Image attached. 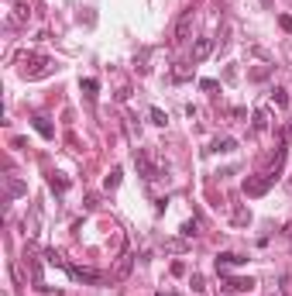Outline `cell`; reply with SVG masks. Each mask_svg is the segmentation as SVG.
<instances>
[{"mask_svg": "<svg viewBox=\"0 0 292 296\" xmlns=\"http://www.w3.org/2000/svg\"><path fill=\"white\" fill-rule=\"evenodd\" d=\"M48 186H52L55 193H66V186H69V182L62 179V176H52V179H48Z\"/></svg>", "mask_w": 292, "mask_h": 296, "instance_id": "obj_17", "label": "cell"}, {"mask_svg": "<svg viewBox=\"0 0 292 296\" xmlns=\"http://www.w3.org/2000/svg\"><path fill=\"white\" fill-rule=\"evenodd\" d=\"M4 186H7V200H14V196H24V193H28V186H24L21 179H14V176H7V179H4Z\"/></svg>", "mask_w": 292, "mask_h": 296, "instance_id": "obj_10", "label": "cell"}, {"mask_svg": "<svg viewBox=\"0 0 292 296\" xmlns=\"http://www.w3.org/2000/svg\"><path fill=\"white\" fill-rule=\"evenodd\" d=\"M265 127H268V110L258 107V110H255V131H265Z\"/></svg>", "mask_w": 292, "mask_h": 296, "instance_id": "obj_14", "label": "cell"}, {"mask_svg": "<svg viewBox=\"0 0 292 296\" xmlns=\"http://www.w3.org/2000/svg\"><path fill=\"white\" fill-rule=\"evenodd\" d=\"M28 17H31V7H28V4H14L11 14H7V24H11V28H24Z\"/></svg>", "mask_w": 292, "mask_h": 296, "instance_id": "obj_5", "label": "cell"}, {"mask_svg": "<svg viewBox=\"0 0 292 296\" xmlns=\"http://www.w3.org/2000/svg\"><path fill=\"white\" fill-rule=\"evenodd\" d=\"M131 265H134V258H131V255H121V262H117V279H124V275L131 272Z\"/></svg>", "mask_w": 292, "mask_h": 296, "instance_id": "obj_15", "label": "cell"}, {"mask_svg": "<svg viewBox=\"0 0 292 296\" xmlns=\"http://www.w3.org/2000/svg\"><path fill=\"white\" fill-rule=\"evenodd\" d=\"M134 162H138V169H141V176H145L148 182L162 179V176L169 172V165H165V162H158V159H155V152H151V148H138Z\"/></svg>", "mask_w": 292, "mask_h": 296, "instance_id": "obj_2", "label": "cell"}, {"mask_svg": "<svg viewBox=\"0 0 292 296\" xmlns=\"http://www.w3.org/2000/svg\"><path fill=\"white\" fill-rule=\"evenodd\" d=\"M17 72H21L24 80H45V76H52V72H55V59L42 55V52H24Z\"/></svg>", "mask_w": 292, "mask_h": 296, "instance_id": "obj_1", "label": "cell"}, {"mask_svg": "<svg viewBox=\"0 0 292 296\" xmlns=\"http://www.w3.org/2000/svg\"><path fill=\"white\" fill-rule=\"evenodd\" d=\"M151 124H158V127H165V124H169V117L162 114V110H158V107H151Z\"/></svg>", "mask_w": 292, "mask_h": 296, "instance_id": "obj_16", "label": "cell"}, {"mask_svg": "<svg viewBox=\"0 0 292 296\" xmlns=\"http://www.w3.org/2000/svg\"><path fill=\"white\" fill-rule=\"evenodd\" d=\"M282 289H285V296H292V275H285V279H282Z\"/></svg>", "mask_w": 292, "mask_h": 296, "instance_id": "obj_22", "label": "cell"}, {"mask_svg": "<svg viewBox=\"0 0 292 296\" xmlns=\"http://www.w3.org/2000/svg\"><path fill=\"white\" fill-rule=\"evenodd\" d=\"M79 86H83V93H86V97H96V90H100V86H96V80H83Z\"/></svg>", "mask_w": 292, "mask_h": 296, "instance_id": "obj_18", "label": "cell"}, {"mask_svg": "<svg viewBox=\"0 0 292 296\" xmlns=\"http://www.w3.org/2000/svg\"><path fill=\"white\" fill-rule=\"evenodd\" d=\"M227 293H251L255 289V279L247 275V279H227V286H224Z\"/></svg>", "mask_w": 292, "mask_h": 296, "instance_id": "obj_9", "label": "cell"}, {"mask_svg": "<svg viewBox=\"0 0 292 296\" xmlns=\"http://www.w3.org/2000/svg\"><path fill=\"white\" fill-rule=\"evenodd\" d=\"M182 234H186V238H192V234H196V220H189V224H182Z\"/></svg>", "mask_w": 292, "mask_h": 296, "instance_id": "obj_21", "label": "cell"}, {"mask_svg": "<svg viewBox=\"0 0 292 296\" xmlns=\"http://www.w3.org/2000/svg\"><path fill=\"white\" fill-rule=\"evenodd\" d=\"M34 131H38V135L42 138H55V127H52V121H48V117H34Z\"/></svg>", "mask_w": 292, "mask_h": 296, "instance_id": "obj_11", "label": "cell"}, {"mask_svg": "<svg viewBox=\"0 0 292 296\" xmlns=\"http://www.w3.org/2000/svg\"><path fill=\"white\" fill-rule=\"evenodd\" d=\"M210 52H213V38H196V45H192V62H203Z\"/></svg>", "mask_w": 292, "mask_h": 296, "instance_id": "obj_8", "label": "cell"}, {"mask_svg": "<svg viewBox=\"0 0 292 296\" xmlns=\"http://www.w3.org/2000/svg\"><path fill=\"white\" fill-rule=\"evenodd\" d=\"M200 90H206V93H213V90H217V80H200Z\"/></svg>", "mask_w": 292, "mask_h": 296, "instance_id": "obj_20", "label": "cell"}, {"mask_svg": "<svg viewBox=\"0 0 292 296\" xmlns=\"http://www.w3.org/2000/svg\"><path fill=\"white\" fill-rule=\"evenodd\" d=\"M247 258L244 255H237V251H224V255H217V269L227 272V269H234V265H244Z\"/></svg>", "mask_w": 292, "mask_h": 296, "instance_id": "obj_7", "label": "cell"}, {"mask_svg": "<svg viewBox=\"0 0 292 296\" xmlns=\"http://www.w3.org/2000/svg\"><path fill=\"white\" fill-rule=\"evenodd\" d=\"M271 100L279 103V107H285V103H289V97H285V90H282V86H279V90L271 93Z\"/></svg>", "mask_w": 292, "mask_h": 296, "instance_id": "obj_19", "label": "cell"}, {"mask_svg": "<svg viewBox=\"0 0 292 296\" xmlns=\"http://www.w3.org/2000/svg\"><path fill=\"white\" fill-rule=\"evenodd\" d=\"M220 296H227V293H220Z\"/></svg>", "mask_w": 292, "mask_h": 296, "instance_id": "obj_24", "label": "cell"}, {"mask_svg": "<svg viewBox=\"0 0 292 296\" xmlns=\"http://www.w3.org/2000/svg\"><path fill=\"white\" fill-rule=\"evenodd\" d=\"M282 21V28H285V31H292V17H279Z\"/></svg>", "mask_w": 292, "mask_h": 296, "instance_id": "obj_23", "label": "cell"}, {"mask_svg": "<svg viewBox=\"0 0 292 296\" xmlns=\"http://www.w3.org/2000/svg\"><path fill=\"white\" fill-rule=\"evenodd\" d=\"M275 179H279V176H271V172H258V176H247L241 190H244V196H265Z\"/></svg>", "mask_w": 292, "mask_h": 296, "instance_id": "obj_3", "label": "cell"}, {"mask_svg": "<svg viewBox=\"0 0 292 296\" xmlns=\"http://www.w3.org/2000/svg\"><path fill=\"white\" fill-rule=\"evenodd\" d=\"M121 176H124V172H121V165H113V169L107 172V179H103V186H107V190H117V186H121Z\"/></svg>", "mask_w": 292, "mask_h": 296, "instance_id": "obj_12", "label": "cell"}, {"mask_svg": "<svg viewBox=\"0 0 292 296\" xmlns=\"http://www.w3.org/2000/svg\"><path fill=\"white\" fill-rule=\"evenodd\" d=\"M189 34H192V11H182L176 21V31H172V45H186Z\"/></svg>", "mask_w": 292, "mask_h": 296, "instance_id": "obj_4", "label": "cell"}, {"mask_svg": "<svg viewBox=\"0 0 292 296\" xmlns=\"http://www.w3.org/2000/svg\"><path fill=\"white\" fill-rule=\"evenodd\" d=\"M234 148H237L234 138H217L213 145H210V152H234Z\"/></svg>", "mask_w": 292, "mask_h": 296, "instance_id": "obj_13", "label": "cell"}, {"mask_svg": "<svg viewBox=\"0 0 292 296\" xmlns=\"http://www.w3.org/2000/svg\"><path fill=\"white\" fill-rule=\"evenodd\" d=\"M66 272L76 279V283H100V272H93V269H83V265H69L66 262Z\"/></svg>", "mask_w": 292, "mask_h": 296, "instance_id": "obj_6", "label": "cell"}]
</instances>
